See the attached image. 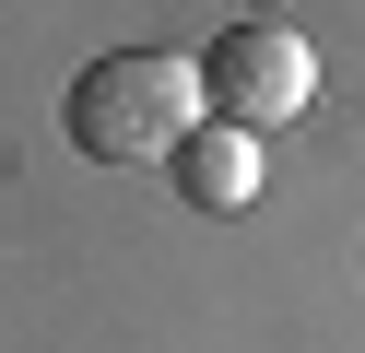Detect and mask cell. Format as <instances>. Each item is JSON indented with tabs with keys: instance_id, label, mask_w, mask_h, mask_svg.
I'll return each mask as SVG.
<instances>
[{
	"instance_id": "cell-1",
	"label": "cell",
	"mask_w": 365,
	"mask_h": 353,
	"mask_svg": "<svg viewBox=\"0 0 365 353\" xmlns=\"http://www.w3.org/2000/svg\"><path fill=\"white\" fill-rule=\"evenodd\" d=\"M200 59L177 47H106L83 59V83L59 94V130L83 141L95 165H177V141L200 130Z\"/></svg>"
},
{
	"instance_id": "cell-3",
	"label": "cell",
	"mask_w": 365,
	"mask_h": 353,
	"mask_svg": "<svg viewBox=\"0 0 365 353\" xmlns=\"http://www.w3.org/2000/svg\"><path fill=\"white\" fill-rule=\"evenodd\" d=\"M165 177H177V200H189V212H247V200H259V141L224 130V118H200V130L177 141Z\"/></svg>"
},
{
	"instance_id": "cell-2",
	"label": "cell",
	"mask_w": 365,
	"mask_h": 353,
	"mask_svg": "<svg viewBox=\"0 0 365 353\" xmlns=\"http://www.w3.org/2000/svg\"><path fill=\"white\" fill-rule=\"evenodd\" d=\"M200 106H212L224 130H247V141L294 130V118L318 106V47L294 36V24H224V36L200 47Z\"/></svg>"
}]
</instances>
